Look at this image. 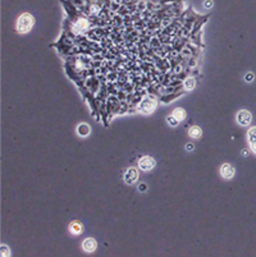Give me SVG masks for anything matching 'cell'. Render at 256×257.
<instances>
[{"mask_svg":"<svg viewBox=\"0 0 256 257\" xmlns=\"http://www.w3.org/2000/svg\"><path fill=\"white\" fill-rule=\"evenodd\" d=\"M33 23H35V19L31 14H23V16L19 17L18 22H17V30L21 33H27L32 28Z\"/></svg>","mask_w":256,"mask_h":257,"instance_id":"1","label":"cell"},{"mask_svg":"<svg viewBox=\"0 0 256 257\" xmlns=\"http://www.w3.org/2000/svg\"><path fill=\"white\" fill-rule=\"evenodd\" d=\"M138 166L141 170H145V171H149L155 166V160L150 156H143L141 160L138 161Z\"/></svg>","mask_w":256,"mask_h":257,"instance_id":"2","label":"cell"},{"mask_svg":"<svg viewBox=\"0 0 256 257\" xmlns=\"http://www.w3.org/2000/svg\"><path fill=\"white\" fill-rule=\"evenodd\" d=\"M237 122H238V124H240V125H243V127L248 125V124H250V122H251V114H250V113H248L247 110H241V111H238V114H237Z\"/></svg>","mask_w":256,"mask_h":257,"instance_id":"3","label":"cell"},{"mask_svg":"<svg viewBox=\"0 0 256 257\" xmlns=\"http://www.w3.org/2000/svg\"><path fill=\"white\" fill-rule=\"evenodd\" d=\"M138 179V171L135 168H129L124 173V182L127 184H133Z\"/></svg>","mask_w":256,"mask_h":257,"instance_id":"4","label":"cell"},{"mask_svg":"<svg viewBox=\"0 0 256 257\" xmlns=\"http://www.w3.org/2000/svg\"><path fill=\"white\" fill-rule=\"evenodd\" d=\"M220 174H222L223 178L226 179H230L234 175V169L230 164H223L222 168H220Z\"/></svg>","mask_w":256,"mask_h":257,"instance_id":"5","label":"cell"},{"mask_svg":"<svg viewBox=\"0 0 256 257\" xmlns=\"http://www.w3.org/2000/svg\"><path fill=\"white\" fill-rule=\"evenodd\" d=\"M156 108V103L154 100H150V98H147V100H143L141 103V111L146 113V114H149V113L154 111V109Z\"/></svg>","mask_w":256,"mask_h":257,"instance_id":"6","label":"cell"},{"mask_svg":"<svg viewBox=\"0 0 256 257\" xmlns=\"http://www.w3.org/2000/svg\"><path fill=\"white\" fill-rule=\"evenodd\" d=\"M82 247H83V249H85L86 252H92V251H95L96 247H97L96 241H95L94 238H87V239H85V241H83Z\"/></svg>","mask_w":256,"mask_h":257,"instance_id":"7","label":"cell"},{"mask_svg":"<svg viewBox=\"0 0 256 257\" xmlns=\"http://www.w3.org/2000/svg\"><path fill=\"white\" fill-rule=\"evenodd\" d=\"M248 143H250L251 149L254 152H256V127L255 128H251L248 131Z\"/></svg>","mask_w":256,"mask_h":257,"instance_id":"8","label":"cell"},{"mask_svg":"<svg viewBox=\"0 0 256 257\" xmlns=\"http://www.w3.org/2000/svg\"><path fill=\"white\" fill-rule=\"evenodd\" d=\"M69 230H71V233H73V234H81L83 232V227L78 223V221H73V223L69 225Z\"/></svg>","mask_w":256,"mask_h":257,"instance_id":"9","label":"cell"},{"mask_svg":"<svg viewBox=\"0 0 256 257\" xmlns=\"http://www.w3.org/2000/svg\"><path fill=\"white\" fill-rule=\"evenodd\" d=\"M77 132H78L79 136L82 137H86L90 135V127L89 124H86V123H82V124L78 125V128H77Z\"/></svg>","mask_w":256,"mask_h":257,"instance_id":"10","label":"cell"},{"mask_svg":"<svg viewBox=\"0 0 256 257\" xmlns=\"http://www.w3.org/2000/svg\"><path fill=\"white\" fill-rule=\"evenodd\" d=\"M188 135H190L192 138H200V137H201V135H202L201 128H200V127H197V125L191 127L190 131H188Z\"/></svg>","mask_w":256,"mask_h":257,"instance_id":"11","label":"cell"},{"mask_svg":"<svg viewBox=\"0 0 256 257\" xmlns=\"http://www.w3.org/2000/svg\"><path fill=\"white\" fill-rule=\"evenodd\" d=\"M173 115L178 119V120H182V119L186 118V111H184L182 108H178V109H176V110H174Z\"/></svg>","mask_w":256,"mask_h":257,"instance_id":"12","label":"cell"},{"mask_svg":"<svg viewBox=\"0 0 256 257\" xmlns=\"http://www.w3.org/2000/svg\"><path fill=\"white\" fill-rule=\"evenodd\" d=\"M195 84H196V82H195V79H192V78H188L184 82V86H186V88L187 90H192L195 87Z\"/></svg>","mask_w":256,"mask_h":257,"instance_id":"13","label":"cell"},{"mask_svg":"<svg viewBox=\"0 0 256 257\" xmlns=\"http://www.w3.org/2000/svg\"><path fill=\"white\" fill-rule=\"evenodd\" d=\"M0 255H1V256H10V251H9V248L6 247V246L3 244L1 247H0Z\"/></svg>","mask_w":256,"mask_h":257,"instance_id":"14","label":"cell"},{"mask_svg":"<svg viewBox=\"0 0 256 257\" xmlns=\"http://www.w3.org/2000/svg\"><path fill=\"white\" fill-rule=\"evenodd\" d=\"M167 120H168V123H169L170 125H173V127H174V125H177V124H178V122H179L176 117H174V115H170V117H168V118H167Z\"/></svg>","mask_w":256,"mask_h":257,"instance_id":"15","label":"cell"},{"mask_svg":"<svg viewBox=\"0 0 256 257\" xmlns=\"http://www.w3.org/2000/svg\"><path fill=\"white\" fill-rule=\"evenodd\" d=\"M252 79H254V74H252V73L246 74V81H252Z\"/></svg>","mask_w":256,"mask_h":257,"instance_id":"16","label":"cell"},{"mask_svg":"<svg viewBox=\"0 0 256 257\" xmlns=\"http://www.w3.org/2000/svg\"><path fill=\"white\" fill-rule=\"evenodd\" d=\"M138 189H140L141 192H145V191H146V184H141V185L138 187Z\"/></svg>","mask_w":256,"mask_h":257,"instance_id":"17","label":"cell"},{"mask_svg":"<svg viewBox=\"0 0 256 257\" xmlns=\"http://www.w3.org/2000/svg\"><path fill=\"white\" fill-rule=\"evenodd\" d=\"M206 6H208V8H210V6H211V1H210V0H208V1H206Z\"/></svg>","mask_w":256,"mask_h":257,"instance_id":"18","label":"cell"},{"mask_svg":"<svg viewBox=\"0 0 256 257\" xmlns=\"http://www.w3.org/2000/svg\"><path fill=\"white\" fill-rule=\"evenodd\" d=\"M187 150L191 151V150H192V145H187Z\"/></svg>","mask_w":256,"mask_h":257,"instance_id":"19","label":"cell"}]
</instances>
